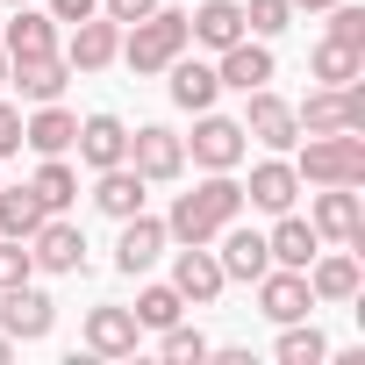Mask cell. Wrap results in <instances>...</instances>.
Wrapping results in <instances>:
<instances>
[{"instance_id":"obj_16","label":"cell","mask_w":365,"mask_h":365,"mask_svg":"<svg viewBox=\"0 0 365 365\" xmlns=\"http://www.w3.org/2000/svg\"><path fill=\"white\" fill-rule=\"evenodd\" d=\"M251 287H258V315H265V322H301V315L315 308L308 272H294V265H265Z\"/></svg>"},{"instance_id":"obj_17","label":"cell","mask_w":365,"mask_h":365,"mask_svg":"<svg viewBox=\"0 0 365 365\" xmlns=\"http://www.w3.org/2000/svg\"><path fill=\"white\" fill-rule=\"evenodd\" d=\"M79 336H86V351H93V358H136V344H143V322H136L129 308L101 301V308H86Z\"/></svg>"},{"instance_id":"obj_10","label":"cell","mask_w":365,"mask_h":365,"mask_svg":"<svg viewBox=\"0 0 365 365\" xmlns=\"http://www.w3.org/2000/svg\"><path fill=\"white\" fill-rule=\"evenodd\" d=\"M237 122H244V136H251V143H265V150H294V143H301L294 101H279L272 86H251V93H244V115H237Z\"/></svg>"},{"instance_id":"obj_35","label":"cell","mask_w":365,"mask_h":365,"mask_svg":"<svg viewBox=\"0 0 365 365\" xmlns=\"http://www.w3.org/2000/svg\"><path fill=\"white\" fill-rule=\"evenodd\" d=\"M22 279H36L29 237H0V287H22Z\"/></svg>"},{"instance_id":"obj_30","label":"cell","mask_w":365,"mask_h":365,"mask_svg":"<svg viewBox=\"0 0 365 365\" xmlns=\"http://www.w3.org/2000/svg\"><path fill=\"white\" fill-rule=\"evenodd\" d=\"M272 358H279V365H322V358H329V336H322L308 315H301V322H279V344H272Z\"/></svg>"},{"instance_id":"obj_13","label":"cell","mask_w":365,"mask_h":365,"mask_svg":"<svg viewBox=\"0 0 365 365\" xmlns=\"http://www.w3.org/2000/svg\"><path fill=\"white\" fill-rule=\"evenodd\" d=\"M294 201H301V172H294V158H287V150L258 158L251 179H244V208H258V215H287Z\"/></svg>"},{"instance_id":"obj_1","label":"cell","mask_w":365,"mask_h":365,"mask_svg":"<svg viewBox=\"0 0 365 365\" xmlns=\"http://www.w3.org/2000/svg\"><path fill=\"white\" fill-rule=\"evenodd\" d=\"M237 215H244V179H237V172H201L194 194H172L165 237H172V244H215Z\"/></svg>"},{"instance_id":"obj_25","label":"cell","mask_w":365,"mask_h":365,"mask_svg":"<svg viewBox=\"0 0 365 365\" xmlns=\"http://www.w3.org/2000/svg\"><path fill=\"white\" fill-rule=\"evenodd\" d=\"M72 136H79V115H72L65 101H36V115L22 122V143H29L36 158H65Z\"/></svg>"},{"instance_id":"obj_18","label":"cell","mask_w":365,"mask_h":365,"mask_svg":"<svg viewBox=\"0 0 365 365\" xmlns=\"http://www.w3.org/2000/svg\"><path fill=\"white\" fill-rule=\"evenodd\" d=\"M215 79H222V93L272 86V43H265V36H237L230 51H215Z\"/></svg>"},{"instance_id":"obj_3","label":"cell","mask_w":365,"mask_h":365,"mask_svg":"<svg viewBox=\"0 0 365 365\" xmlns=\"http://www.w3.org/2000/svg\"><path fill=\"white\" fill-rule=\"evenodd\" d=\"M294 172L301 187H365V136L358 129H322L308 143H294Z\"/></svg>"},{"instance_id":"obj_11","label":"cell","mask_w":365,"mask_h":365,"mask_svg":"<svg viewBox=\"0 0 365 365\" xmlns=\"http://www.w3.org/2000/svg\"><path fill=\"white\" fill-rule=\"evenodd\" d=\"M308 222H315L322 244H365V201H358V187H315Z\"/></svg>"},{"instance_id":"obj_29","label":"cell","mask_w":365,"mask_h":365,"mask_svg":"<svg viewBox=\"0 0 365 365\" xmlns=\"http://www.w3.org/2000/svg\"><path fill=\"white\" fill-rule=\"evenodd\" d=\"M29 187H36V201H43L51 215H72V201H79V165H72V158H43Z\"/></svg>"},{"instance_id":"obj_26","label":"cell","mask_w":365,"mask_h":365,"mask_svg":"<svg viewBox=\"0 0 365 365\" xmlns=\"http://www.w3.org/2000/svg\"><path fill=\"white\" fill-rule=\"evenodd\" d=\"M265 251H272V265H294V272H301V265L322 251V237H315V222H308V215H294V208H287V215H272Z\"/></svg>"},{"instance_id":"obj_40","label":"cell","mask_w":365,"mask_h":365,"mask_svg":"<svg viewBox=\"0 0 365 365\" xmlns=\"http://www.w3.org/2000/svg\"><path fill=\"white\" fill-rule=\"evenodd\" d=\"M322 8H336V0H294V15H322Z\"/></svg>"},{"instance_id":"obj_12","label":"cell","mask_w":365,"mask_h":365,"mask_svg":"<svg viewBox=\"0 0 365 365\" xmlns=\"http://www.w3.org/2000/svg\"><path fill=\"white\" fill-rule=\"evenodd\" d=\"M165 251H172L165 215H143V208H136V215H122V237H115V272H122V279H143Z\"/></svg>"},{"instance_id":"obj_41","label":"cell","mask_w":365,"mask_h":365,"mask_svg":"<svg viewBox=\"0 0 365 365\" xmlns=\"http://www.w3.org/2000/svg\"><path fill=\"white\" fill-rule=\"evenodd\" d=\"M8 358H15V336H8V329H0V365H8Z\"/></svg>"},{"instance_id":"obj_24","label":"cell","mask_w":365,"mask_h":365,"mask_svg":"<svg viewBox=\"0 0 365 365\" xmlns=\"http://www.w3.org/2000/svg\"><path fill=\"white\" fill-rule=\"evenodd\" d=\"M150 201V179L122 158V165H108V172H93V208L108 215V222H122V215H136Z\"/></svg>"},{"instance_id":"obj_39","label":"cell","mask_w":365,"mask_h":365,"mask_svg":"<svg viewBox=\"0 0 365 365\" xmlns=\"http://www.w3.org/2000/svg\"><path fill=\"white\" fill-rule=\"evenodd\" d=\"M150 8H158V0H101V15H108V22H122V29H129V22H143Z\"/></svg>"},{"instance_id":"obj_7","label":"cell","mask_w":365,"mask_h":365,"mask_svg":"<svg viewBox=\"0 0 365 365\" xmlns=\"http://www.w3.org/2000/svg\"><path fill=\"white\" fill-rule=\"evenodd\" d=\"M29 258H36V272H51V279H79V272H86V230H79L72 215H43L36 237H29Z\"/></svg>"},{"instance_id":"obj_21","label":"cell","mask_w":365,"mask_h":365,"mask_svg":"<svg viewBox=\"0 0 365 365\" xmlns=\"http://www.w3.org/2000/svg\"><path fill=\"white\" fill-rule=\"evenodd\" d=\"M58 43H65V29L51 22V8H36V0H29V8H15V22L0 29V51H8V65H15V58H51Z\"/></svg>"},{"instance_id":"obj_36","label":"cell","mask_w":365,"mask_h":365,"mask_svg":"<svg viewBox=\"0 0 365 365\" xmlns=\"http://www.w3.org/2000/svg\"><path fill=\"white\" fill-rule=\"evenodd\" d=\"M322 15H329V36L336 43L365 51V8H358V0H336V8H322Z\"/></svg>"},{"instance_id":"obj_4","label":"cell","mask_w":365,"mask_h":365,"mask_svg":"<svg viewBox=\"0 0 365 365\" xmlns=\"http://www.w3.org/2000/svg\"><path fill=\"white\" fill-rule=\"evenodd\" d=\"M244 158H251L244 122H237V115L201 108V115H194V136H187V165H201V172H237Z\"/></svg>"},{"instance_id":"obj_19","label":"cell","mask_w":365,"mask_h":365,"mask_svg":"<svg viewBox=\"0 0 365 365\" xmlns=\"http://www.w3.org/2000/svg\"><path fill=\"white\" fill-rule=\"evenodd\" d=\"M72 150H79V165H86V172H108V165H122V158H129V122L101 108V115H86V122H79Z\"/></svg>"},{"instance_id":"obj_28","label":"cell","mask_w":365,"mask_h":365,"mask_svg":"<svg viewBox=\"0 0 365 365\" xmlns=\"http://www.w3.org/2000/svg\"><path fill=\"white\" fill-rule=\"evenodd\" d=\"M308 79H315V86H351V79H365V51L322 36V43L308 51Z\"/></svg>"},{"instance_id":"obj_22","label":"cell","mask_w":365,"mask_h":365,"mask_svg":"<svg viewBox=\"0 0 365 365\" xmlns=\"http://www.w3.org/2000/svg\"><path fill=\"white\" fill-rule=\"evenodd\" d=\"M72 79H79V72L65 65V51H51V58H15V65H8V86H15L29 108H36V101H65Z\"/></svg>"},{"instance_id":"obj_9","label":"cell","mask_w":365,"mask_h":365,"mask_svg":"<svg viewBox=\"0 0 365 365\" xmlns=\"http://www.w3.org/2000/svg\"><path fill=\"white\" fill-rule=\"evenodd\" d=\"M0 329H8L15 344H43V336L58 329V301H51L36 279H22V287H0Z\"/></svg>"},{"instance_id":"obj_32","label":"cell","mask_w":365,"mask_h":365,"mask_svg":"<svg viewBox=\"0 0 365 365\" xmlns=\"http://www.w3.org/2000/svg\"><path fill=\"white\" fill-rule=\"evenodd\" d=\"M143 329H165V322H179V315H187V301H179V287L172 279H150L143 294H136V308H129Z\"/></svg>"},{"instance_id":"obj_2","label":"cell","mask_w":365,"mask_h":365,"mask_svg":"<svg viewBox=\"0 0 365 365\" xmlns=\"http://www.w3.org/2000/svg\"><path fill=\"white\" fill-rule=\"evenodd\" d=\"M179 51H194V36H187V15L165 8V0H158L143 22H129V29H122V65H129L136 79H158Z\"/></svg>"},{"instance_id":"obj_43","label":"cell","mask_w":365,"mask_h":365,"mask_svg":"<svg viewBox=\"0 0 365 365\" xmlns=\"http://www.w3.org/2000/svg\"><path fill=\"white\" fill-rule=\"evenodd\" d=\"M8 8H29V0H8Z\"/></svg>"},{"instance_id":"obj_37","label":"cell","mask_w":365,"mask_h":365,"mask_svg":"<svg viewBox=\"0 0 365 365\" xmlns=\"http://www.w3.org/2000/svg\"><path fill=\"white\" fill-rule=\"evenodd\" d=\"M15 150H22V108L0 93V158H15Z\"/></svg>"},{"instance_id":"obj_27","label":"cell","mask_w":365,"mask_h":365,"mask_svg":"<svg viewBox=\"0 0 365 365\" xmlns=\"http://www.w3.org/2000/svg\"><path fill=\"white\" fill-rule=\"evenodd\" d=\"M187 36H194L201 51H230V43L244 36V8H237V0H201V8L187 15Z\"/></svg>"},{"instance_id":"obj_20","label":"cell","mask_w":365,"mask_h":365,"mask_svg":"<svg viewBox=\"0 0 365 365\" xmlns=\"http://www.w3.org/2000/svg\"><path fill=\"white\" fill-rule=\"evenodd\" d=\"M215 265H222V279H244V287H251V279L272 265V251H265V230H251V222L237 215V222L215 237Z\"/></svg>"},{"instance_id":"obj_42","label":"cell","mask_w":365,"mask_h":365,"mask_svg":"<svg viewBox=\"0 0 365 365\" xmlns=\"http://www.w3.org/2000/svg\"><path fill=\"white\" fill-rule=\"evenodd\" d=\"M0 93H8V51H0Z\"/></svg>"},{"instance_id":"obj_8","label":"cell","mask_w":365,"mask_h":365,"mask_svg":"<svg viewBox=\"0 0 365 365\" xmlns=\"http://www.w3.org/2000/svg\"><path fill=\"white\" fill-rule=\"evenodd\" d=\"M129 165L150 179V187H172V179L187 172V136L165 129V122H143V129H129Z\"/></svg>"},{"instance_id":"obj_23","label":"cell","mask_w":365,"mask_h":365,"mask_svg":"<svg viewBox=\"0 0 365 365\" xmlns=\"http://www.w3.org/2000/svg\"><path fill=\"white\" fill-rule=\"evenodd\" d=\"M165 93H172V108L201 115V108H215V101H222V79H215V65H201V58L179 51V58L165 65Z\"/></svg>"},{"instance_id":"obj_15","label":"cell","mask_w":365,"mask_h":365,"mask_svg":"<svg viewBox=\"0 0 365 365\" xmlns=\"http://www.w3.org/2000/svg\"><path fill=\"white\" fill-rule=\"evenodd\" d=\"M172 287H179L187 308H215L230 279H222V265H215L208 244H179V251H172Z\"/></svg>"},{"instance_id":"obj_6","label":"cell","mask_w":365,"mask_h":365,"mask_svg":"<svg viewBox=\"0 0 365 365\" xmlns=\"http://www.w3.org/2000/svg\"><path fill=\"white\" fill-rule=\"evenodd\" d=\"M301 136H322V129H365V79L351 86H308V101L294 108Z\"/></svg>"},{"instance_id":"obj_31","label":"cell","mask_w":365,"mask_h":365,"mask_svg":"<svg viewBox=\"0 0 365 365\" xmlns=\"http://www.w3.org/2000/svg\"><path fill=\"white\" fill-rule=\"evenodd\" d=\"M43 215L51 208L36 201V187H8V179H0V237H36Z\"/></svg>"},{"instance_id":"obj_33","label":"cell","mask_w":365,"mask_h":365,"mask_svg":"<svg viewBox=\"0 0 365 365\" xmlns=\"http://www.w3.org/2000/svg\"><path fill=\"white\" fill-rule=\"evenodd\" d=\"M237 8H244V36H287L294 29V0H237Z\"/></svg>"},{"instance_id":"obj_5","label":"cell","mask_w":365,"mask_h":365,"mask_svg":"<svg viewBox=\"0 0 365 365\" xmlns=\"http://www.w3.org/2000/svg\"><path fill=\"white\" fill-rule=\"evenodd\" d=\"M301 272H308V294H315V308H344V301H358V294H365L358 244H329V251H315Z\"/></svg>"},{"instance_id":"obj_34","label":"cell","mask_w":365,"mask_h":365,"mask_svg":"<svg viewBox=\"0 0 365 365\" xmlns=\"http://www.w3.org/2000/svg\"><path fill=\"white\" fill-rule=\"evenodd\" d=\"M158 351H165L172 365H201V358H208V336H201V329H187V315H179V322H165V329H158Z\"/></svg>"},{"instance_id":"obj_38","label":"cell","mask_w":365,"mask_h":365,"mask_svg":"<svg viewBox=\"0 0 365 365\" xmlns=\"http://www.w3.org/2000/svg\"><path fill=\"white\" fill-rule=\"evenodd\" d=\"M43 8H51V22H58V29H72V22L101 15V0H43Z\"/></svg>"},{"instance_id":"obj_14","label":"cell","mask_w":365,"mask_h":365,"mask_svg":"<svg viewBox=\"0 0 365 365\" xmlns=\"http://www.w3.org/2000/svg\"><path fill=\"white\" fill-rule=\"evenodd\" d=\"M65 65L72 72H108L115 58H122V22H108V15H86V22H72L65 29Z\"/></svg>"}]
</instances>
